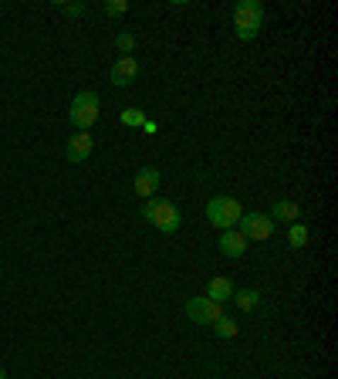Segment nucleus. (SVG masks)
Segmentation results:
<instances>
[{
	"instance_id": "obj_6",
	"label": "nucleus",
	"mask_w": 338,
	"mask_h": 379,
	"mask_svg": "<svg viewBox=\"0 0 338 379\" xmlns=\"http://www.w3.org/2000/svg\"><path fill=\"white\" fill-rule=\"evenodd\" d=\"M237 230L244 234L247 241H267V237L274 234V220H271L267 213L254 210V213H244V217H240V224H237Z\"/></svg>"
},
{
	"instance_id": "obj_18",
	"label": "nucleus",
	"mask_w": 338,
	"mask_h": 379,
	"mask_svg": "<svg viewBox=\"0 0 338 379\" xmlns=\"http://www.w3.org/2000/svg\"><path fill=\"white\" fill-rule=\"evenodd\" d=\"M102 11H105L108 17H122L125 11H129V0H105V4H102Z\"/></svg>"
},
{
	"instance_id": "obj_7",
	"label": "nucleus",
	"mask_w": 338,
	"mask_h": 379,
	"mask_svg": "<svg viewBox=\"0 0 338 379\" xmlns=\"http://www.w3.org/2000/svg\"><path fill=\"white\" fill-rule=\"evenodd\" d=\"M159 183H163V173L156 166H142L136 169V180H132V190H136L142 200L156 197V190H159Z\"/></svg>"
},
{
	"instance_id": "obj_10",
	"label": "nucleus",
	"mask_w": 338,
	"mask_h": 379,
	"mask_svg": "<svg viewBox=\"0 0 338 379\" xmlns=\"http://www.w3.org/2000/svg\"><path fill=\"white\" fill-rule=\"evenodd\" d=\"M247 244H250V241H247L237 227L223 230V234H220V254H223V258H231V261H240L247 254Z\"/></svg>"
},
{
	"instance_id": "obj_3",
	"label": "nucleus",
	"mask_w": 338,
	"mask_h": 379,
	"mask_svg": "<svg viewBox=\"0 0 338 379\" xmlns=\"http://www.w3.org/2000/svg\"><path fill=\"white\" fill-rule=\"evenodd\" d=\"M102 115V106H98V95L92 89L85 91H75V98H71V108H68V122L75 125V132H88L95 122Z\"/></svg>"
},
{
	"instance_id": "obj_12",
	"label": "nucleus",
	"mask_w": 338,
	"mask_h": 379,
	"mask_svg": "<svg viewBox=\"0 0 338 379\" xmlns=\"http://www.w3.org/2000/svg\"><path fill=\"white\" fill-rule=\"evenodd\" d=\"M267 217H271L274 224H277V220H281V224H298V217H301V207H298L294 200H277Z\"/></svg>"
},
{
	"instance_id": "obj_16",
	"label": "nucleus",
	"mask_w": 338,
	"mask_h": 379,
	"mask_svg": "<svg viewBox=\"0 0 338 379\" xmlns=\"http://www.w3.org/2000/svg\"><path fill=\"white\" fill-rule=\"evenodd\" d=\"M115 47L122 51V58H132V51H136V34H132V30H119V34H115Z\"/></svg>"
},
{
	"instance_id": "obj_5",
	"label": "nucleus",
	"mask_w": 338,
	"mask_h": 379,
	"mask_svg": "<svg viewBox=\"0 0 338 379\" xmlns=\"http://www.w3.org/2000/svg\"><path fill=\"white\" fill-rule=\"evenodd\" d=\"M183 315L193 322V325H214V322L220 319V315H227V312H223V305L210 302L206 295H197V298H186Z\"/></svg>"
},
{
	"instance_id": "obj_13",
	"label": "nucleus",
	"mask_w": 338,
	"mask_h": 379,
	"mask_svg": "<svg viewBox=\"0 0 338 379\" xmlns=\"http://www.w3.org/2000/svg\"><path fill=\"white\" fill-rule=\"evenodd\" d=\"M231 302H237V308H240V312H254V308L261 305V291H257V288H237Z\"/></svg>"
},
{
	"instance_id": "obj_17",
	"label": "nucleus",
	"mask_w": 338,
	"mask_h": 379,
	"mask_svg": "<svg viewBox=\"0 0 338 379\" xmlns=\"http://www.w3.org/2000/svg\"><path fill=\"white\" fill-rule=\"evenodd\" d=\"M119 122H122V125H129V129H142V122H146V112H142V108H122Z\"/></svg>"
},
{
	"instance_id": "obj_14",
	"label": "nucleus",
	"mask_w": 338,
	"mask_h": 379,
	"mask_svg": "<svg viewBox=\"0 0 338 379\" xmlns=\"http://www.w3.org/2000/svg\"><path fill=\"white\" fill-rule=\"evenodd\" d=\"M237 319H231V315H220V319L214 322V332L220 335V339H237Z\"/></svg>"
},
{
	"instance_id": "obj_8",
	"label": "nucleus",
	"mask_w": 338,
	"mask_h": 379,
	"mask_svg": "<svg viewBox=\"0 0 338 379\" xmlns=\"http://www.w3.org/2000/svg\"><path fill=\"white\" fill-rule=\"evenodd\" d=\"M95 142L88 132H71L68 142H64V156H68V163H85L88 156H92Z\"/></svg>"
},
{
	"instance_id": "obj_1",
	"label": "nucleus",
	"mask_w": 338,
	"mask_h": 379,
	"mask_svg": "<svg viewBox=\"0 0 338 379\" xmlns=\"http://www.w3.org/2000/svg\"><path fill=\"white\" fill-rule=\"evenodd\" d=\"M139 217H142L149 227L159 230V234H176V230L183 227V213H180V207L166 197H149L142 203Z\"/></svg>"
},
{
	"instance_id": "obj_19",
	"label": "nucleus",
	"mask_w": 338,
	"mask_h": 379,
	"mask_svg": "<svg viewBox=\"0 0 338 379\" xmlns=\"http://www.w3.org/2000/svg\"><path fill=\"white\" fill-rule=\"evenodd\" d=\"M62 14L64 17H81L85 14V4L78 0V4H62Z\"/></svg>"
},
{
	"instance_id": "obj_9",
	"label": "nucleus",
	"mask_w": 338,
	"mask_h": 379,
	"mask_svg": "<svg viewBox=\"0 0 338 379\" xmlns=\"http://www.w3.org/2000/svg\"><path fill=\"white\" fill-rule=\"evenodd\" d=\"M136 78H139V61L136 58H119L115 64H112V72H108V81H112L115 89H129Z\"/></svg>"
},
{
	"instance_id": "obj_11",
	"label": "nucleus",
	"mask_w": 338,
	"mask_h": 379,
	"mask_svg": "<svg viewBox=\"0 0 338 379\" xmlns=\"http://www.w3.org/2000/svg\"><path fill=\"white\" fill-rule=\"evenodd\" d=\"M233 281L231 278H227V274H216V278H210V281H206V298H210V302H216V305H227L233 298Z\"/></svg>"
},
{
	"instance_id": "obj_15",
	"label": "nucleus",
	"mask_w": 338,
	"mask_h": 379,
	"mask_svg": "<svg viewBox=\"0 0 338 379\" xmlns=\"http://www.w3.org/2000/svg\"><path fill=\"white\" fill-rule=\"evenodd\" d=\"M308 237H311V230H308L301 220H298V224H288V244H291V247H305Z\"/></svg>"
},
{
	"instance_id": "obj_4",
	"label": "nucleus",
	"mask_w": 338,
	"mask_h": 379,
	"mask_svg": "<svg viewBox=\"0 0 338 379\" xmlns=\"http://www.w3.org/2000/svg\"><path fill=\"white\" fill-rule=\"evenodd\" d=\"M240 217H244V207H240L237 197L216 193V197H210V203H206V220L220 230H233L240 224Z\"/></svg>"
},
{
	"instance_id": "obj_2",
	"label": "nucleus",
	"mask_w": 338,
	"mask_h": 379,
	"mask_svg": "<svg viewBox=\"0 0 338 379\" xmlns=\"http://www.w3.org/2000/svg\"><path fill=\"white\" fill-rule=\"evenodd\" d=\"M264 28V4L261 0H237L233 7V34L237 41H254Z\"/></svg>"
},
{
	"instance_id": "obj_20",
	"label": "nucleus",
	"mask_w": 338,
	"mask_h": 379,
	"mask_svg": "<svg viewBox=\"0 0 338 379\" xmlns=\"http://www.w3.org/2000/svg\"><path fill=\"white\" fill-rule=\"evenodd\" d=\"M0 379H7V369H4V366H0Z\"/></svg>"
}]
</instances>
